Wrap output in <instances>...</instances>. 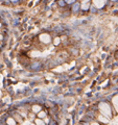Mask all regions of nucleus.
<instances>
[{"mask_svg":"<svg viewBox=\"0 0 118 125\" xmlns=\"http://www.w3.org/2000/svg\"><path fill=\"white\" fill-rule=\"evenodd\" d=\"M113 104H114L115 108H116V111L118 112V95L117 96H115L114 98H113Z\"/></svg>","mask_w":118,"mask_h":125,"instance_id":"20e7f679","label":"nucleus"},{"mask_svg":"<svg viewBox=\"0 0 118 125\" xmlns=\"http://www.w3.org/2000/svg\"><path fill=\"white\" fill-rule=\"evenodd\" d=\"M77 9H79V5H74V7H73V11H77Z\"/></svg>","mask_w":118,"mask_h":125,"instance_id":"ddd939ff","label":"nucleus"},{"mask_svg":"<svg viewBox=\"0 0 118 125\" xmlns=\"http://www.w3.org/2000/svg\"><path fill=\"white\" fill-rule=\"evenodd\" d=\"M65 1H66L67 3H72V2H74V0H65Z\"/></svg>","mask_w":118,"mask_h":125,"instance_id":"f8f14e48","label":"nucleus"},{"mask_svg":"<svg viewBox=\"0 0 118 125\" xmlns=\"http://www.w3.org/2000/svg\"><path fill=\"white\" fill-rule=\"evenodd\" d=\"M36 123H37V124H40V125H42V124H44V122L42 121L41 119H37V120H36Z\"/></svg>","mask_w":118,"mask_h":125,"instance_id":"1a4fd4ad","label":"nucleus"},{"mask_svg":"<svg viewBox=\"0 0 118 125\" xmlns=\"http://www.w3.org/2000/svg\"><path fill=\"white\" fill-rule=\"evenodd\" d=\"M60 43V38H57L56 40H54V45H57Z\"/></svg>","mask_w":118,"mask_h":125,"instance_id":"9b49d317","label":"nucleus"},{"mask_svg":"<svg viewBox=\"0 0 118 125\" xmlns=\"http://www.w3.org/2000/svg\"><path fill=\"white\" fill-rule=\"evenodd\" d=\"M93 3L97 8H101L105 4V0H93Z\"/></svg>","mask_w":118,"mask_h":125,"instance_id":"7ed1b4c3","label":"nucleus"},{"mask_svg":"<svg viewBox=\"0 0 118 125\" xmlns=\"http://www.w3.org/2000/svg\"><path fill=\"white\" fill-rule=\"evenodd\" d=\"M13 1H16V0H13Z\"/></svg>","mask_w":118,"mask_h":125,"instance_id":"a211bd4d","label":"nucleus"},{"mask_svg":"<svg viewBox=\"0 0 118 125\" xmlns=\"http://www.w3.org/2000/svg\"><path fill=\"white\" fill-rule=\"evenodd\" d=\"M114 1H115V0H114Z\"/></svg>","mask_w":118,"mask_h":125,"instance_id":"aec40b11","label":"nucleus"},{"mask_svg":"<svg viewBox=\"0 0 118 125\" xmlns=\"http://www.w3.org/2000/svg\"><path fill=\"white\" fill-rule=\"evenodd\" d=\"M88 1V0H83V2H87Z\"/></svg>","mask_w":118,"mask_h":125,"instance_id":"dca6fc26","label":"nucleus"},{"mask_svg":"<svg viewBox=\"0 0 118 125\" xmlns=\"http://www.w3.org/2000/svg\"><path fill=\"white\" fill-rule=\"evenodd\" d=\"M99 108H100V112H101L102 115H105V116H107V117H111V108H110L109 104L100 103Z\"/></svg>","mask_w":118,"mask_h":125,"instance_id":"f257e3e1","label":"nucleus"},{"mask_svg":"<svg viewBox=\"0 0 118 125\" xmlns=\"http://www.w3.org/2000/svg\"><path fill=\"white\" fill-rule=\"evenodd\" d=\"M99 120H100V121H102V122H105V123H108V120L106 118H104V117H101V116L99 117Z\"/></svg>","mask_w":118,"mask_h":125,"instance_id":"9d476101","label":"nucleus"},{"mask_svg":"<svg viewBox=\"0 0 118 125\" xmlns=\"http://www.w3.org/2000/svg\"><path fill=\"white\" fill-rule=\"evenodd\" d=\"M114 121H115V122H114V123H116V124L118 123V117H117V118H116V119H115V120H114Z\"/></svg>","mask_w":118,"mask_h":125,"instance_id":"4468645a","label":"nucleus"},{"mask_svg":"<svg viewBox=\"0 0 118 125\" xmlns=\"http://www.w3.org/2000/svg\"><path fill=\"white\" fill-rule=\"evenodd\" d=\"M0 27H1V24H0Z\"/></svg>","mask_w":118,"mask_h":125,"instance_id":"6ab92c4d","label":"nucleus"},{"mask_svg":"<svg viewBox=\"0 0 118 125\" xmlns=\"http://www.w3.org/2000/svg\"><path fill=\"white\" fill-rule=\"evenodd\" d=\"M32 111H34L35 112H39L40 111H41V107H40L39 105H35L34 107H32Z\"/></svg>","mask_w":118,"mask_h":125,"instance_id":"39448f33","label":"nucleus"},{"mask_svg":"<svg viewBox=\"0 0 118 125\" xmlns=\"http://www.w3.org/2000/svg\"><path fill=\"white\" fill-rule=\"evenodd\" d=\"M0 40H2V36H0Z\"/></svg>","mask_w":118,"mask_h":125,"instance_id":"f3484780","label":"nucleus"},{"mask_svg":"<svg viewBox=\"0 0 118 125\" xmlns=\"http://www.w3.org/2000/svg\"><path fill=\"white\" fill-rule=\"evenodd\" d=\"M82 8L84 9V11H85V9H88V8H89V4L86 3V2H84V3H83V5H82Z\"/></svg>","mask_w":118,"mask_h":125,"instance_id":"423d86ee","label":"nucleus"},{"mask_svg":"<svg viewBox=\"0 0 118 125\" xmlns=\"http://www.w3.org/2000/svg\"><path fill=\"white\" fill-rule=\"evenodd\" d=\"M60 5H64V2H63V1H60Z\"/></svg>","mask_w":118,"mask_h":125,"instance_id":"2eb2a0df","label":"nucleus"},{"mask_svg":"<svg viewBox=\"0 0 118 125\" xmlns=\"http://www.w3.org/2000/svg\"><path fill=\"white\" fill-rule=\"evenodd\" d=\"M40 40H41L43 43L47 44V43H49V42H50V37L47 33H43V34H41V36H40Z\"/></svg>","mask_w":118,"mask_h":125,"instance_id":"f03ea898","label":"nucleus"},{"mask_svg":"<svg viewBox=\"0 0 118 125\" xmlns=\"http://www.w3.org/2000/svg\"><path fill=\"white\" fill-rule=\"evenodd\" d=\"M7 123L9 124H16V122H15V120L13 118H9L7 119Z\"/></svg>","mask_w":118,"mask_h":125,"instance_id":"0eeeda50","label":"nucleus"},{"mask_svg":"<svg viewBox=\"0 0 118 125\" xmlns=\"http://www.w3.org/2000/svg\"><path fill=\"white\" fill-rule=\"evenodd\" d=\"M45 116H46V114H45L44 112H39V117H40V118H44Z\"/></svg>","mask_w":118,"mask_h":125,"instance_id":"6e6552de","label":"nucleus"}]
</instances>
